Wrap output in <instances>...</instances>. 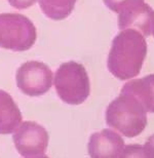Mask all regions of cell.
Wrapping results in <instances>:
<instances>
[{"label": "cell", "instance_id": "obj_1", "mask_svg": "<svg viewBox=\"0 0 154 158\" xmlns=\"http://www.w3.org/2000/svg\"><path fill=\"white\" fill-rule=\"evenodd\" d=\"M147 55V43L135 29L122 30L112 41L108 56V69L120 80L136 77Z\"/></svg>", "mask_w": 154, "mask_h": 158}, {"label": "cell", "instance_id": "obj_2", "mask_svg": "<svg viewBox=\"0 0 154 158\" xmlns=\"http://www.w3.org/2000/svg\"><path fill=\"white\" fill-rule=\"evenodd\" d=\"M146 110L134 94L121 93L110 103L106 111V122L127 138L139 135L147 125Z\"/></svg>", "mask_w": 154, "mask_h": 158}, {"label": "cell", "instance_id": "obj_3", "mask_svg": "<svg viewBox=\"0 0 154 158\" xmlns=\"http://www.w3.org/2000/svg\"><path fill=\"white\" fill-rule=\"evenodd\" d=\"M55 87L63 102L70 105L82 104L90 93L89 78L84 66L76 62L62 64L56 72Z\"/></svg>", "mask_w": 154, "mask_h": 158}, {"label": "cell", "instance_id": "obj_4", "mask_svg": "<svg viewBox=\"0 0 154 158\" xmlns=\"http://www.w3.org/2000/svg\"><path fill=\"white\" fill-rule=\"evenodd\" d=\"M36 38V28L27 17L20 14L0 15V47L25 52L34 45Z\"/></svg>", "mask_w": 154, "mask_h": 158}, {"label": "cell", "instance_id": "obj_5", "mask_svg": "<svg viewBox=\"0 0 154 158\" xmlns=\"http://www.w3.org/2000/svg\"><path fill=\"white\" fill-rule=\"evenodd\" d=\"M17 84L22 93L27 96H42L51 89L52 72L44 63L27 62L17 72Z\"/></svg>", "mask_w": 154, "mask_h": 158}, {"label": "cell", "instance_id": "obj_6", "mask_svg": "<svg viewBox=\"0 0 154 158\" xmlns=\"http://www.w3.org/2000/svg\"><path fill=\"white\" fill-rule=\"evenodd\" d=\"M48 139L46 129L33 121L22 123L14 134L15 149L24 157H44Z\"/></svg>", "mask_w": 154, "mask_h": 158}, {"label": "cell", "instance_id": "obj_7", "mask_svg": "<svg viewBox=\"0 0 154 158\" xmlns=\"http://www.w3.org/2000/svg\"><path fill=\"white\" fill-rule=\"evenodd\" d=\"M124 147V141L117 132L111 129H103L90 137L89 154L94 158L121 157Z\"/></svg>", "mask_w": 154, "mask_h": 158}, {"label": "cell", "instance_id": "obj_8", "mask_svg": "<svg viewBox=\"0 0 154 158\" xmlns=\"http://www.w3.org/2000/svg\"><path fill=\"white\" fill-rule=\"evenodd\" d=\"M118 27L120 30L135 29L144 36L151 34V25L154 19V11L148 4L142 5L123 14H118Z\"/></svg>", "mask_w": 154, "mask_h": 158}, {"label": "cell", "instance_id": "obj_9", "mask_svg": "<svg viewBox=\"0 0 154 158\" xmlns=\"http://www.w3.org/2000/svg\"><path fill=\"white\" fill-rule=\"evenodd\" d=\"M22 122V113L9 94L0 89V135L14 132Z\"/></svg>", "mask_w": 154, "mask_h": 158}, {"label": "cell", "instance_id": "obj_10", "mask_svg": "<svg viewBox=\"0 0 154 158\" xmlns=\"http://www.w3.org/2000/svg\"><path fill=\"white\" fill-rule=\"evenodd\" d=\"M121 93L134 94L147 112L154 113V74L127 82L121 88Z\"/></svg>", "mask_w": 154, "mask_h": 158}, {"label": "cell", "instance_id": "obj_11", "mask_svg": "<svg viewBox=\"0 0 154 158\" xmlns=\"http://www.w3.org/2000/svg\"><path fill=\"white\" fill-rule=\"evenodd\" d=\"M76 0H39L41 10L46 17L55 21L64 20L74 9Z\"/></svg>", "mask_w": 154, "mask_h": 158}, {"label": "cell", "instance_id": "obj_12", "mask_svg": "<svg viewBox=\"0 0 154 158\" xmlns=\"http://www.w3.org/2000/svg\"><path fill=\"white\" fill-rule=\"evenodd\" d=\"M121 157H154V135L143 146L131 145L124 147Z\"/></svg>", "mask_w": 154, "mask_h": 158}, {"label": "cell", "instance_id": "obj_13", "mask_svg": "<svg viewBox=\"0 0 154 158\" xmlns=\"http://www.w3.org/2000/svg\"><path fill=\"white\" fill-rule=\"evenodd\" d=\"M103 1L106 6L117 14H123L133 10L134 8L145 3L144 0H103Z\"/></svg>", "mask_w": 154, "mask_h": 158}, {"label": "cell", "instance_id": "obj_14", "mask_svg": "<svg viewBox=\"0 0 154 158\" xmlns=\"http://www.w3.org/2000/svg\"><path fill=\"white\" fill-rule=\"evenodd\" d=\"M7 1L12 7L18 9H25L35 4L37 0H7Z\"/></svg>", "mask_w": 154, "mask_h": 158}, {"label": "cell", "instance_id": "obj_15", "mask_svg": "<svg viewBox=\"0 0 154 158\" xmlns=\"http://www.w3.org/2000/svg\"><path fill=\"white\" fill-rule=\"evenodd\" d=\"M151 32L153 33V36H154V19L152 21V25H151Z\"/></svg>", "mask_w": 154, "mask_h": 158}]
</instances>
